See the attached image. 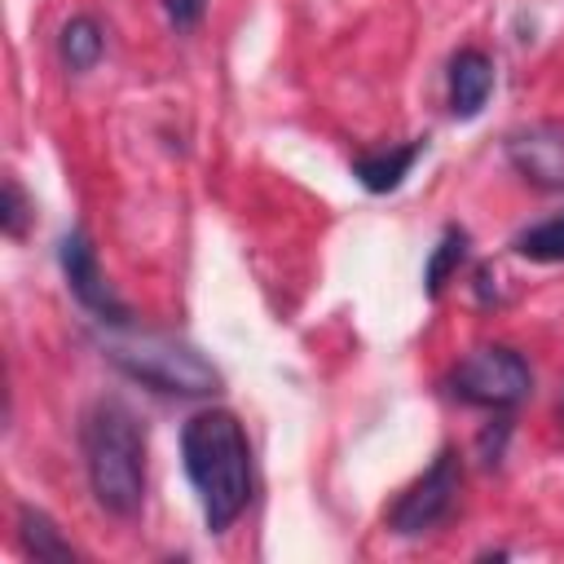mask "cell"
<instances>
[{
  "mask_svg": "<svg viewBox=\"0 0 564 564\" xmlns=\"http://www.w3.org/2000/svg\"><path fill=\"white\" fill-rule=\"evenodd\" d=\"M181 463L203 502L207 533H229L256 494L251 445H247L238 414L216 410V405L189 414L181 427Z\"/></svg>",
  "mask_w": 564,
  "mask_h": 564,
  "instance_id": "obj_1",
  "label": "cell"
},
{
  "mask_svg": "<svg viewBox=\"0 0 564 564\" xmlns=\"http://www.w3.org/2000/svg\"><path fill=\"white\" fill-rule=\"evenodd\" d=\"M79 449L97 507L106 516L132 520L145 502V427L137 410L119 397L93 401L79 423Z\"/></svg>",
  "mask_w": 564,
  "mask_h": 564,
  "instance_id": "obj_2",
  "label": "cell"
},
{
  "mask_svg": "<svg viewBox=\"0 0 564 564\" xmlns=\"http://www.w3.org/2000/svg\"><path fill=\"white\" fill-rule=\"evenodd\" d=\"M106 361H115L128 379L167 392V397H216L220 370L185 339L163 330H137V326H110L101 339Z\"/></svg>",
  "mask_w": 564,
  "mask_h": 564,
  "instance_id": "obj_3",
  "label": "cell"
},
{
  "mask_svg": "<svg viewBox=\"0 0 564 564\" xmlns=\"http://www.w3.org/2000/svg\"><path fill=\"white\" fill-rule=\"evenodd\" d=\"M445 392L476 410H516L533 392V370L507 344H476L449 366Z\"/></svg>",
  "mask_w": 564,
  "mask_h": 564,
  "instance_id": "obj_4",
  "label": "cell"
},
{
  "mask_svg": "<svg viewBox=\"0 0 564 564\" xmlns=\"http://www.w3.org/2000/svg\"><path fill=\"white\" fill-rule=\"evenodd\" d=\"M458 489H463V463H458V449H441L432 458V467L405 489L397 494V502L388 507V529L397 538H423L432 533L436 524H445L458 507Z\"/></svg>",
  "mask_w": 564,
  "mask_h": 564,
  "instance_id": "obj_5",
  "label": "cell"
},
{
  "mask_svg": "<svg viewBox=\"0 0 564 564\" xmlns=\"http://www.w3.org/2000/svg\"><path fill=\"white\" fill-rule=\"evenodd\" d=\"M57 264H62V278H66V286H70V295H75L97 322H106V326H132V308H128V304L115 295V286L106 282V273H101V264H97V247H93V238H88L84 225H75V229L62 234V242H57Z\"/></svg>",
  "mask_w": 564,
  "mask_h": 564,
  "instance_id": "obj_6",
  "label": "cell"
},
{
  "mask_svg": "<svg viewBox=\"0 0 564 564\" xmlns=\"http://www.w3.org/2000/svg\"><path fill=\"white\" fill-rule=\"evenodd\" d=\"M502 150H507L511 172L524 185L546 189V194L564 189V123L560 119H538V123L511 128Z\"/></svg>",
  "mask_w": 564,
  "mask_h": 564,
  "instance_id": "obj_7",
  "label": "cell"
},
{
  "mask_svg": "<svg viewBox=\"0 0 564 564\" xmlns=\"http://www.w3.org/2000/svg\"><path fill=\"white\" fill-rule=\"evenodd\" d=\"M494 93V62L485 48H458L449 57V115L476 119Z\"/></svg>",
  "mask_w": 564,
  "mask_h": 564,
  "instance_id": "obj_8",
  "label": "cell"
},
{
  "mask_svg": "<svg viewBox=\"0 0 564 564\" xmlns=\"http://www.w3.org/2000/svg\"><path fill=\"white\" fill-rule=\"evenodd\" d=\"M423 150H427V137H414V141L392 145V150H366V154L352 159V176H357L361 189H370V194H392V189L410 176V167L419 163Z\"/></svg>",
  "mask_w": 564,
  "mask_h": 564,
  "instance_id": "obj_9",
  "label": "cell"
},
{
  "mask_svg": "<svg viewBox=\"0 0 564 564\" xmlns=\"http://www.w3.org/2000/svg\"><path fill=\"white\" fill-rule=\"evenodd\" d=\"M18 542H22V551H26L31 560H57V564L79 560V551L62 538L57 520H53L48 511L31 507V502H22V507H18Z\"/></svg>",
  "mask_w": 564,
  "mask_h": 564,
  "instance_id": "obj_10",
  "label": "cell"
},
{
  "mask_svg": "<svg viewBox=\"0 0 564 564\" xmlns=\"http://www.w3.org/2000/svg\"><path fill=\"white\" fill-rule=\"evenodd\" d=\"M101 53H106V31H101L97 18L75 13V18L62 22V31H57V57H62L66 70L84 75V70H93L101 62Z\"/></svg>",
  "mask_w": 564,
  "mask_h": 564,
  "instance_id": "obj_11",
  "label": "cell"
},
{
  "mask_svg": "<svg viewBox=\"0 0 564 564\" xmlns=\"http://www.w3.org/2000/svg\"><path fill=\"white\" fill-rule=\"evenodd\" d=\"M467 260V229H458V225H445V234H441V242H436V251L427 256V264H423V291H427V300H436L441 291H445V282L458 273V264Z\"/></svg>",
  "mask_w": 564,
  "mask_h": 564,
  "instance_id": "obj_12",
  "label": "cell"
},
{
  "mask_svg": "<svg viewBox=\"0 0 564 564\" xmlns=\"http://www.w3.org/2000/svg\"><path fill=\"white\" fill-rule=\"evenodd\" d=\"M511 247H516V256H524L533 264H564V212L520 229L511 238Z\"/></svg>",
  "mask_w": 564,
  "mask_h": 564,
  "instance_id": "obj_13",
  "label": "cell"
},
{
  "mask_svg": "<svg viewBox=\"0 0 564 564\" xmlns=\"http://www.w3.org/2000/svg\"><path fill=\"white\" fill-rule=\"evenodd\" d=\"M35 216V203L26 198V189L18 185V176H4V203H0V229L9 238H26V225Z\"/></svg>",
  "mask_w": 564,
  "mask_h": 564,
  "instance_id": "obj_14",
  "label": "cell"
},
{
  "mask_svg": "<svg viewBox=\"0 0 564 564\" xmlns=\"http://www.w3.org/2000/svg\"><path fill=\"white\" fill-rule=\"evenodd\" d=\"M507 436H511V423H507V419H494V423L476 436V449H480V463H485V467H498V463H502Z\"/></svg>",
  "mask_w": 564,
  "mask_h": 564,
  "instance_id": "obj_15",
  "label": "cell"
},
{
  "mask_svg": "<svg viewBox=\"0 0 564 564\" xmlns=\"http://www.w3.org/2000/svg\"><path fill=\"white\" fill-rule=\"evenodd\" d=\"M163 13L176 31H194L207 18V0H163Z\"/></svg>",
  "mask_w": 564,
  "mask_h": 564,
  "instance_id": "obj_16",
  "label": "cell"
}]
</instances>
